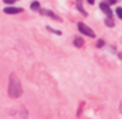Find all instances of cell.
<instances>
[{
  "mask_svg": "<svg viewBox=\"0 0 122 119\" xmlns=\"http://www.w3.org/2000/svg\"><path fill=\"white\" fill-rule=\"evenodd\" d=\"M22 93L21 83L15 74H12L10 76V85H8V96L11 98H18Z\"/></svg>",
  "mask_w": 122,
  "mask_h": 119,
  "instance_id": "1",
  "label": "cell"
},
{
  "mask_svg": "<svg viewBox=\"0 0 122 119\" xmlns=\"http://www.w3.org/2000/svg\"><path fill=\"white\" fill-rule=\"evenodd\" d=\"M77 27H79V30L82 33V34H85V35H87V36H91V37H95V33L92 30V28H89L87 25H85V23H82V22H79L77 23Z\"/></svg>",
  "mask_w": 122,
  "mask_h": 119,
  "instance_id": "2",
  "label": "cell"
},
{
  "mask_svg": "<svg viewBox=\"0 0 122 119\" xmlns=\"http://www.w3.org/2000/svg\"><path fill=\"white\" fill-rule=\"evenodd\" d=\"M100 9H101V11H102V12L108 16V18H112V16H113L112 9L109 8V6H108L107 4H105V2H101V4H100Z\"/></svg>",
  "mask_w": 122,
  "mask_h": 119,
  "instance_id": "3",
  "label": "cell"
},
{
  "mask_svg": "<svg viewBox=\"0 0 122 119\" xmlns=\"http://www.w3.org/2000/svg\"><path fill=\"white\" fill-rule=\"evenodd\" d=\"M24 9L22 8H18V7H6L4 8V12L6 14H18V13H21Z\"/></svg>",
  "mask_w": 122,
  "mask_h": 119,
  "instance_id": "4",
  "label": "cell"
},
{
  "mask_svg": "<svg viewBox=\"0 0 122 119\" xmlns=\"http://www.w3.org/2000/svg\"><path fill=\"white\" fill-rule=\"evenodd\" d=\"M76 7L83 15H87V13L83 11V7H82V0H76Z\"/></svg>",
  "mask_w": 122,
  "mask_h": 119,
  "instance_id": "5",
  "label": "cell"
},
{
  "mask_svg": "<svg viewBox=\"0 0 122 119\" xmlns=\"http://www.w3.org/2000/svg\"><path fill=\"white\" fill-rule=\"evenodd\" d=\"M41 13H42V14H46V15H49V16H52L53 19L60 20V18H59V16H56V15L54 14L53 12H51V11H48V9H45V11H41Z\"/></svg>",
  "mask_w": 122,
  "mask_h": 119,
  "instance_id": "6",
  "label": "cell"
},
{
  "mask_svg": "<svg viewBox=\"0 0 122 119\" xmlns=\"http://www.w3.org/2000/svg\"><path fill=\"white\" fill-rule=\"evenodd\" d=\"M74 46L77 47V48H81L83 46V40L81 37H76L75 40H74Z\"/></svg>",
  "mask_w": 122,
  "mask_h": 119,
  "instance_id": "7",
  "label": "cell"
},
{
  "mask_svg": "<svg viewBox=\"0 0 122 119\" xmlns=\"http://www.w3.org/2000/svg\"><path fill=\"white\" fill-rule=\"evenodd\" d=\"M30 8H32L33 11H39V8H40V4H39L38 1H34V2H32Z\"/></svg>",
  "mask_w": 122,
  "mask_h": 119,
  "instance_id": "8",
  "label": "cell"
},
{
  "mask_svg": "<svg viewBox=\"0 0 122 119\" xmlns=\"http://www.w3.org/2000/svg\"><path fill=\"white\" fill-rule=\"evenodd\" d=\"M106 25L107 26H109V27H113V26H114V21L112 20V18L106 19Z\"/></svg>",
  "mask_w": 122,
  "mask_h": 119,
  "instance_id": "9",
  "label": "cell"
},
{
  "mask_svg": "<svg viewBox=\"0 0 122 119\" xmlns=\"http://www.w3.org/2000/svg\"><path fill=\"white\" fill-rule=\"evenodd\" d=\"M116 15H117L120 19H122V8H121V7L116 8Z\"/></svg>",
  "mask_w": 122,
  "mask_h": 119,
  "instance_id": "10",
  "label": "cell"
},
{
  "mask_svg": "<svg viewBox=\"0 0 122 119\" xmlns=\"http://www.w3.org/2000/svg\"><path fill=\"white\" fill-rule=\"evenodd\" d=\"M103 45H105V42H103L102 40H99V41H97V47H99V48H101Z\"/></svg>",
  "mask_w": 122,
  "mask_h": 119,
  "instance_id": "11",
  "label": "cell"
},
{
  "mask_svg": "<svg viewBox=\"0 0 122 119\" xmlns=\"http://www.w3.org/2000/svg\"><path fill=\"white\" fill-rule=\"evenodd\" d=\"M14 1L15 0H4V2H5V4H13Z\"/></svg>",
  "mask_w": 122,
  "mask_h": 119,
  "instance_id": "12",
  "label": "cell"
},
{
  "mask_svg": "<svg viewBox=\"0 0 122 119\" xmlns=\"http://www.w3.org/2000/svg\"><path fill=\"white\" fill-rule=\"evenodd\" d=\"M47 28H48V30H52L51 29V27H47ZM53 32H54V33H56V34H61L60 32H56V30H53Z\"/></svg>",
  "mask_w": 122,
  "mask_h": 119,
  "instance_id": "13",
  "label": "cell"
},
{
  "mask_svg": "<svg viewBox=\"0 0 122 119\" xmlns=\"http://www.w3.org/2000/svg\"><path fill=\"white\" fill-rule=\"evenodd\" d=\"M108 2H109V4H115L116 0H108Z\"/></svg>",
  "mask_w": 122,
  "mask_h": 119,
  "instance_id": "14",
  "label": "cell"
},
{
  "mask_svg": "<svg viewBox=\"0 0 122 119\" xmlns=\"http://www.w3.org/2000/svg\"><path fill=\"white\" fill-rule=\"evenodd\" d=\"M87 1H88V4H91V5L94 4V0H87Z\"/></svg>",
  "mask_w": 122,
  "mask_h": 119,
  "instance_id": "15",
  "label": "cell"
}]
</instances>
